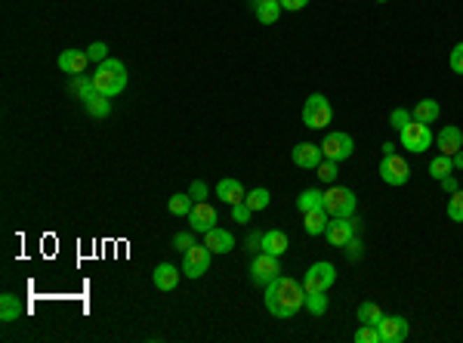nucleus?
<instances>
[{
	"instance_id": "423d86ee",
	"label": "nucleus",
	"mask_w": 463,
	"mask_h": 343,
	"mask_svg": "<svg viewBox=\"0 0 463 343\" xmlns=\"http://www.w3.org/2000/svg\"><path fill=\"white\" fill-rule=\"evenodd\" d=\"M321 152H325V158L327 161H349L352 158V152H355V139L349 136V133H343V130H331L325 139H321Z\"/></svg>"
},
{
	"instance_id": "6e6552de",
	"label": "nucleus",
	"mask_w": 463,
	"mask_h": 343,
	"mask_svg": "<svg viewBox=\"0 0 463 343\" xmlns=\"http://www.w3.org/2000/svg\"><path fill=\"white\" fill-rule=\"evenodd\" d=\"M380 180H383L386 186H408V180H411V164L401 158L399 152L383 155V161H380Z\"/></svg>"
},
{
	"instance_id": "0eeeda50",
	"label": "nucleus",
	"mask_w": 463,
	"mask_h": 343,
	"mask_svg": "<svg viewBox=\"0 0 463 343\" xmlns=\"http://www.w3.org/2000/svg\"><path fill=\"white\" fill-rule=\"evenodd\" d=\"M334 285H337V266L327 263V260H321V263H312L309 270H306V275H303L306 294H309V290H331Z\"/></svg>"
},
{
	"instance_id": "f8f14e48",
	"label": "nucleus",
	"mask_w": 463,
	"mask_h": 343,
	"mask_svg": "<svg viewBox=\"0 0 463 343\" xmlns=\"http://www.w3.org/2000/svg\"><path fill=\"white\" fill-rule=\"evenodd\" d=\"M377 328H380L383 343H405L408 334H411V322L405 316H383Z\"/></svg>"
},
{
	"instance_id": "393cba45",
	"label": "nucleus",
	"mask_w": 463,
	"mask_h": 343,
	"mask_svg": "<svg viewBox=\"0 0 463 343\" xmlns=\"http://www.w3.org/2000/svg\"><path fill=\"white\" fill-rule=\"evenodd\" d=\"M297 211L309 214V211H325V192L318 189H306L300 198H297Z\"/></svg>"
},
{
	"instance_id": "09e8293b",
	"label": "nucleus",
	"mask_w": 463,
	"mask_h": 343,
	"mask_svg": "<svg viewBox=\"0 0 463 343\" xmlns=\"http://www.w3.org/2000/svg\"><path fill=\"white\" fill-rule=\"evenodd\" d=\"M257 4H281V0H253V6Z\"/></svg>"
},
{
	"instance_id": "473e14b6",
	"label": "nucleus",
	"mask_w": 463,
	"mask_h": 343,
	"mask_svg": "<svg viewBox=\"0 0 463 343\" xmlns=\"http://www.w3.org/2000/svg\"><path fill=\"white\" fill-rule=\"evenodd\" d=\"M448 217H451L454 223H463V186L448 198Z\"/></svg>"
},
{
	"instance_id": "c03bdc74",
	"label": "nucleus",
	"mask_w": 463,
	"mask_h": 343,
	"mask_svg": "<svg viewBox=\"0 0 463 343\" xmlns=\"http://www.w3.org/2000/svg\"><path fill=\"white\" fill-rule=\"evenodd\" d=\"M439 183H442V189L448 192V195H454V192L460 189V180H457V176H451V174H448L445 180H439Z\"/></svg>"
},
{
	"instance_id": "4468645a",
	"label": "nucleus",
	"mask_w": 463,
	"mask_h": 343,
	"mask_svg": "<svg viewBox=\"0 0 463 343\" xmlns=\"http://www.w3.org/2000/svg\"><path fill=\"white\" fill-rule=\"evenodd\" d=\"M189 223H192V232L207 235L216 226V211L207 204V201H195V207H192V214H189Z\"/></svg>"
},
{
	"instance_id": "f3484780",
	"label": "nucleus",
	"mask_w": 463,
	"mask_h": 343,
	"mask_svg": "<svg viewBox=\"0 0 463 343\" xmlns=\"http://www.w3.org/2000/svg\"><path fill=\"white\" fill-rule=\"evenodd\" d=\"M204 244L211 248L213 253H229L232 248H235V235L229 232V229H220V226H213L211 232L204 235Z\"/></svg>"
},
{
	"instance_id": "6ab92c4d",
	"label": "nucleus",
	"mask_w": 463,
	"mask_h": 343,
	"mask_svg": "<svg viewBox=\"0 0 463 343\" xmlns=\"http://www.w3.org/2000/svg\"><path fill=\"white\" fill-rule=\"evenodd\" d=\"M152 281H155V288H158V290H173L179 285V270H176V266H170V263H161V266H155Z\"/></svg>"
},
{
	"instance_id": "cd10ccee",
	"label": "nucleus",
	"mask_w": 463,
	"mask_h": 343,
	"mask_svg": "<svg viewBox=\"0 0 463 343\" xmlns=\"http://www.w3.org/2000/svg\"><path fill=\"white\" fill-rule=\"evenodd\" d=\"M327 307H331L327 290H309V294H306V309H309L312 316H325Z\"/></svg>"
},
{
	"instance_id": "58836bf2",
	"label": "nucleus",
	"mask_w": 463,
	"mask_h": 343,
	"mask_svg": "<svg viewBox=\"0 0 463 343\" xmlns=\"http://www.w3.org/2000/svg\"><path fill=\"white\" fill-rule=\"evenodd\" d=\"M250 207H248V201H238V204H232V220L235 223H250Z\"/></svg>"
},
{
	"instance_id": "dca6fc26",
	"label": "nucleus",
	"mask_w": 463,
	"mask_h": 343,
	"mask_svg": "<svg viewBox=\"0 0 463 343\" xmlns=\"http://www.w3.org/2000/svg\"><path fill=\"white\" fill-rule=\"evenodd\" d=\"M87 65H90L87 50H62L59 53V69L65 74H84Z\"/></svg>"
},
{
	"instance_id": "ddd939ff",
	"label": "nucleus",
	"mask_w": 463,
	"mask_h": 343,
	"mask_svg": "<svg viewBox=\"0 0 463 343\" xmlns=\"http://www.w3.org/2000/svg\"><path fill=\"white\" fill-rule=\"evenodd\" d=\"M290 161H294L300 170H318V164L325 161V152H321V146H315V143H297L294 152H290Z\"/></svg>"
},
{
	"instance_id": "8fccbe9b",
	"label": "nucleus",
	"mask_w": 463,
	"mask_h": 343,
	"mask_svg": "<svg viewBox=\"0 0 463 343\" xmlns=\"http://www.w3.org/2000/svg\"><path fill=\"white\" fill-rule=\"evenodd\" d=\"M377 4H390V0H377Z\"/></svg>"
},
{
	"instance_id": "a19ab883",
	"label": "nucleus",
	"mask_w": 463,
	"mask_h": 343,
	"mask_svg": "<svg viewBox=\"0 0 463 343\" xmlns=\"http://www.w3.org/2000/svg\"><path fill=\"white\" fill-rule=\"evenodd\" d=\"M189 195H192V201H207V183L195 180V183H192V189H189Z\"/></svg>"
},
{
	"instance_id": "39448f33",
	"label": "nucleus",
	"mask_w": 463,
	"mask_h": 343,
	"mask_svg": "<svg viewBox=\"0 0 463 343\" xmlns=\"http://www.w3.org/2000/svg\"><path fill=\"white\" fill-rule=\"evenodd\" d=\"M355 207H358V198L346 186H331L325 192V211L331 217H355Z\"/></svg>"
},
{
	"instance_id": "1a4fd4ad",
	"label": "nucleus",
	"mask_w": 463,
	"mask_h": 343,
	"mask_svg": "<svg viewBox=\"0 0 463 343\" xmlns=\"http://www.w3.org/2000/svg\"><path fill=\"white\" fill-rule=\"evenodd\" d=\"M211 257H213V251L207 244H192L183 253V275L185 279H201V275L211 270Z\"/></svg>"
},
{
	"instance_id": "4c0bfd02",
	"label": "nucleus",
	"mask_w": 463,
	"mask_h": 343,
	"mask_svg": "<svg viewBox=\"0 0 463 343\" xmlns=\"http://www.w3.org/2000/svg\"><path fill=\"white\" fill-rule=\"evenodd\" d=\"M195 244V232H176L173 235V251H179V253H185Z\"/></svg>"
},
{
	"instance_id": "9d476101",
	"label": "nucleus",
	"mask_w": 463,
	"mask_h": 343,
	"mask_svg": "<svg viewBox=\"0 0 463 343\" xmlns=\"http://www.w3.org/2000/svg\"><path fill=\"white\" fill-rule=\"evenodd\" d=\"M278 275H281L278 257H272V253H266V251H259L257 257H253V263H250V281L253 285L266 288L269 281H275Z\"/></svg>"
},
{
	"instance_id": "aec40b11",
	"label": "nucleus",
	"mask_w": 463,
	"mask_h": 343,
	"mask_svg": "<svg viewBox=\"0 0 463 343\" xmlns=\"http://www.w3.org/2000/svg\"><path fill=\"white\" fill-rule=\"evenodd\" d=\"M287 248H290V241H287V235L281 232V229H269V232H263V248L259 251L272 253V257H281Z\"/></svg>"
},
{
	"instance_id": "f03ea898",
	"label": "nucleus",
	"mask_w": 463,
	"mask_h": 343,
	"mask_svg": "<svg viewBox=\"0 0 463 343\" xmlns=\"http://www.w3.org/2000/svg\"><path fill=\"white\" fill-rule=\"evenodd\" d=\"M93 87L99 90L102 96H108V99H115L117 93H124L127 87V65L121 59H106V62H99V69L93 71Z\"/></svg>"
},
{
	"instance_id": "de8ad7c7",
	"label": "nucleus",
	"mask_w": 463,
	"mask_h": 343,
	"mask_svg": "<svg viewBox=\"0 0 463 343\" xmlns=\"http://www.w3.org/2000/svg\"><path fill=\"white\" fill-rule=\"evenodd\" d=\"M395 152V143H383V155H392Z\"/></svg>"
},
{
	"instance_id": "4be33fe9",
	"label": "nucleus",
	"mask_w": 463,
	"mask_h": 343,
	"mask_svg": "<svg viewBox=\"0 0 463 343\" xmlns=\"http://www.w3.org/2000/svg\"><path fill=\"white\" fill-rule=\"evenodd\" d=\"M84 108H87L93 118H108V115H111V99H108V96H102L99 90H93V93H90L87 99H84Z\"/></svg>"
},
{
	"instance_id": "5701e85b",
	"label": "nucleus",
	"mask_w": 463,
	"mask_h": 343,
	"mask_svg": "<svg viewBox=\"0 0 463 343\" xmlns=\"http://www.w3.org/2000/svg\"><path fill=\"white\" fill-rule=\"evenodd\" d=\"M22 312H25V307H22V300L16 294H3V297H0V322H16Z\"/></svg>"
},
{
	"instance_id": "c9c22d12",
	"label": "nucleus",
	"mask_w": 463,
	"mask_h": 343,
	"mask_svg": "<svg viewBox=\"0 0 463 343\" xmlns=\"http://www.w3.org/2000/svg\"><path fill=\"white\" fill-rule=\"evenodd\" d=\"M337 170H340V164L337 161H321L318 164V170H315V174H318V180L321 183H334V180H337Z\"/></svg>"
},
{
	"instance_id": "a878e982",
	"label": "nucleus",
	"mask_w": 463,
	"mask_h": 343,
	"mask_svg": "<svg viewBox=\"0 0 463 343\" xmlns=\"http://www.w3.org/2000/svg\"><path fill=\"white\" fill-rule=\"evenodd\" d=\"M192 207H195V201H192L189 192H176V195L167 198V211L173 214V217H189Z\"/></svg>"
},
{
	"instance_id": "a211bd4d",
	"label": "nucleus",
	"mask_w": 463,
	"mask_h": 343,
	"mask_svg": "<svg viewBox=\"0 0 463 343\" xmlns=\"http://www.w3.org/2000/svg\"><path fill=\"white\" fill-rule=\"evenodd\" d=\"M216 198H222L226 204H238V201L248 198V189H244L238 180H232V176H226V180L216 183Z\"/></svg>"
},
{
	"instance_id": "bb28decb",
	"label": "nucleus",
	"mask_w": 463,
	"mask_h": 343,
	"mask_svg": "<svg viewBox=\"0 0 463 343\" xmlns=\"http://www.w3.org/2000/svg\"><path fill=\"white\" fill-rule=\"evenodd\" d=\"M93 90H96V87H93V78H87V74H71V80H69V93H71V96H78V99L84 102Z\"/></svg>"
},
{
	"instance_id": "79ce46f5",
	"label": "nucleus",
	"mask_w": 463,
	"mask_h": 343,
	"mask_svg": "<svg viewBox=\"0 0 463 343\" xmlns=\"http://www.w3.org/2000/svg\"><path fill=\"white\" fill-rule=\"evenodd\" d=\"M362 251H364V244H362V238L355 235L352 241L346 244V257H349V260H362Z\"/></svg>"
},
{
	"instance_id": "ea45409f",
	"label": "nucleus",
	"mask_w": 463,
	"mask_h": 343,
	"mask_svg": "<svg viewBox=\"0 0 463 343\" xmlns=\"http://www.w3.org/2000/svg\"><path fill=\"white\" fill-rule=\"evenodd\" d=\"M448 65H451L454 74H463V41L451 50V56H448Z\"/></svg>"
},
{
	"instance_id": "9b49d317",
	"label": "nucleus",
	"mask_w": 463,
	"mask_h": 343,
	"mask_svg": "<svg viewBox=\"0 0 463 343\" xmlns=\"http://www.w3.org/2000/svg\"><path fill=\"white\" fill-rule=\"evenodd\" d=\"M355 235H358V220L355 217H331L327 232H325V238L331 241V248H346Z\"/></svg>"
},
{
	"instance_id": "b1692460",
	"label": "nucleus",
	"mask_w": 463,
	"mask_h": 343,
	"mask_svg": "<svg viewBox=\"0 0 463 343\" xmlns=\"http://www.w3.org/2000/svg\"><path fill=\"white\" fill-rule=\"evenodd\" d=\"M439 111H442V108H439L436 99H420L411 115H414V121H420V124H436L439 121Z\"/></svg>"
},
{
	"instance_id": "412c9836",
	"label": "nucleus",
	"mask_w": 463,
	"mask_h": 343,
	"mask_svg": "<svg viewBox=\"0 0 463 343\" xmlns=\"http://www.w3.org/2000/svg\"><path fill=\"white\" fill-rule=\"evenodd\" d=\"M327 223H331V214H327V211H309V214H303L306 235H325L327 232Z\"/></svg>"
},
{
	"instance_id": "f257e3e1",
	"label": "nucleus",
	"mask_w": 463,
	"mask_h": 343,
	"mask_svg": "<svg viewBox=\"0 0 463 343\" xmlns=\"http://www.w3.org/2000/svg\"><path fill=\"white\" fill-rule=\"evenodd\" d=\"M306 307V288L297 279L278 275L275 281L266 285V309L275 318H290Z\"/></svg>"
},
{
	"instance_id": "f704fd0d",
	"label": "nucleus",
	"mask_w": 463,
	"mask_h": 343,
	"mask_svg": "<svg viewBox=\"0 0 463 343\" xmlns=\"http://www.w3.org/2000/svg\"><path fill=\"white\" fill-rule=\"evenodd\" d=\"M411 121H414V115H411L408 108H392L390 111V127H392V130H405Z\"/></svg>"
},
{
	"instance_id": "72a5a7b5",
	"label": "nucleus",
	"mask_w": 463,
	"mask_h": 343,
	"mask_svg": "<svg viewBox=\"0 0 463 343\" xmlns=\"http://www.w3.org/2000/svg\"><path fill=\"white\" fill-rule=\"evenodd\" d=\"M355 343H383V337H380V328L377 325H362L355 331Z\"/></svg>"
},
{
	"instance_id": "c756f323",
	"label": "nucleus",
	"mask_w": 463,
	"mask_h": 343,
	"mask_svg": "<svg viewBox=\"0 0 463 343\" xmlns=\"http://www.w3.org/2000/svg\"><path fill=\"white\" fill-rule=\"evenodd\" d=\"M451 170H454V161L448 158V155H439V158L429 161V176H432V180H445Z\"/></svg>"
},
{
	"instance_id": "7ed1b4c3",
	"label": "nucleus",
	"mask_w": 463,
	"mask_h": 343,
	"mask_svg": "<svg viewBox=\"0 0 463 343\" xmlns=\"http://www.w3.org/2000/svg\"><path fill=\"white\" fill-rule=\"evenodd\" d=\"M399 143H401V148H408L411 155H423L427 148H432V143H436V133H432L429 124L411 121L405 130H399Z\"/></svg>"
},
{
	"instance_id": "a18cd8bd",
	"label": "nucleus",
	"mask_w": 463,
	"mask_h": 343,
	"mask_svg": "<svg viewBox=\"0 0 463 343\" xmlns=\"http://www.w3.org/2000/svg\"><path fill=\"white\" fill-rule=\"evenodd\" d=\"M259 248H263V232H250L248 235V251L259 253Z\"/></svg>"
},
{
	"instance_id": "7c9ffc66",
	"label": "nucleus",
	"mask_w": 463,
	"mask_h": 343,
	"mask_svg": "<svg viewBox=\"0 0 463 343\" xmlns=\"http://www.w3.org/2000/svg\"><path fill=\"white\" fill-rule=\"evenodd\" d=\"M253 10H257V19L263 22V25H275L281 16V4H257Z\"/></svg>"
},
{
	"instance_id": "37998d69",
	"label": "nucleus",
	"mask_w": 463,
	"mask_h": 343,
	"mask_svg": "<svg viewBox=\"0 0 463 343\" xmlns=\"http://www.w3.org/2000/svg\"><path fill=\"white\" fill-rule=\"evenodd\" d=\"M306 4H309V0H281V10H287V13H300V10H306Z\"/></svg>"
},
{
	"instance_id": "e433bc0d",
	"label": "nucleus",
	"mask_w": 463,
	"mask_h": 343,
	"mask_svg": "<svg viewBox=\"0 0 463 343\" xmlns=\"http://www.w3.org/2000/svg\"><path fill=\"white\" fill-rule=\"evenodd\" d=\"M87 56H90V62H106V59H108V43L93 41L87 47Z\"/></svg>"
},
{
	"instance_id": "c85d7f7f",
	"label": "nucleus",
	"mask_w": 463,
	"mask_h": 343,
	"mask_svg": "<svg viewBox=\"0 0 463 343\" xmlns=\"http://www.w3.org/2000/svg\"><path fill=\"white\" fill-rule=\"evenodd\" d=\"M380 318H383V309H380L377 303L364 300L362 307H358V322L362 325H380Z\"/></svg>"
},
{
	"instance_id": "49530a36",
	"label": "nucleus",
	"mask_w": 463,
	"mask_h": 343,
	"mask_svg": "<svg viewBox=\"0 0 463 343\" xmlns=\"http://www.w3.org/2000/svg\"><path fill=\"white\" fill-rule=\"evenodd\" d=\"M451 161H454V170H463V148H460V152H457V155H454V158H451Z\"/></svg>"
},
{
	"instance_id": "2f4dec72",
	"label": "nucleus",
	"mask_w": 463,
	"mask_h": 343,
	"mask_svg": "<svg viewBox=\"0 0 463 343\" xmlns=\"http://www.w3.org/2000/svg\"><path fill=\"white\" fill-rule=\"evenodd\" d=\"M244 201H248V207H250V211H266V207H269V201H272V195H269V189H263V186H259V189H250V192H248V198H244Z\"/></svg>"
},
{
	"instance_id": "20e7f679",
	"label": "nucleus",
	"mask_w": 463,
	"mask_h": 343,
	"mask_svg": "<svg viewBox=\"0 0 463 343\" xmlns=\"http://www.w3.org/2000/svg\"><path fill=\"white\" fill-rule=\"evenodd\" d=\"M331 118H334V108H331V102H327L325 93H312L309 99H306V106H303V124L309 127V130H327Z\"/></svg>"
},
{
	"instance_id": "2eb2a0df",
	"label": "nucleus",
	"mask_w": 463,
	"mask_h": 343,
	"mask_svg": "<svg viewBox=\"0 0 463 343\" xmlns=\"http://www.w3.org/2000/svg\"><path fill=\"white\" fill-rule=\"evenodd\" d=\"M436 143H439V155H448V158H454V155L463 148V133H460V127H454V124H448L439 130V136H436Z\"/></svg>"
}]
</instances>
